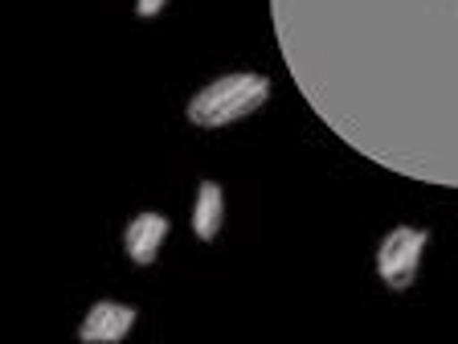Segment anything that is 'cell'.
<instances>
[{"instance_id":"277c9868","label":"cell","mask_w":458,"mask_h":344,"mask_svg":"<svg viewBox=\"0 0 458 344\" xmlns=\"http://www.w3.org/2000/svg\"><path fill=\"white\" fill-rule=\"evenodd\" d=\"M135 320H140V312H135L131 304H119V299H98L90 312H86V320L78 324V340L82 344H119L131 336Z\"/></svg>"},{"instance_id":"5b68a950","label":"cell","mask_w":458,"mask_h":344,"mask_svg":"<svg viewBox=\"0 0 458 344\" xmlns=\"http://www.w3.org/2000/svg\"><path fill=\"white\" fill-rule=\"evenodd\" d=\"M168 218L164 213H135L123 229V250L131 258L135 267H152L156 258H160V246L168 242Z\"/></svg>"},{"instance_id":"8992f818","label":"cell","mask_w":458,"mask_h":344,"mask_svg":"<svg viewBox=\"0 0 458 344\" xmlns=\"http://www.w3.org/2000/svg\"><path fill=\"white\" fill-rule=\"evenodd\" d=\"M221 221H225V193L217 181H200L192 201V234L200 242H213L221 234Z\"/></svg>"},{"instance_id":"52a82bcc","label":"cell","mask_w":458,"mask_h":344,"mask_svg":"<svg viewBox=\"0 0 458 344\" xmlns=\"http://www.w3.org/2000/svg\"><path fill=\"white\" fill-rule=\"evenodd\" d=\"M168 9V0H135V17H160V13Z\"/></svg>"},{"instance_id":"3957f363","label":"cell","mask_w":458,"mask_h":344,"mask_svg":"<svg viewBox=\"0 0 458 344\" xmlns=\"http://www.w3.org/2000/svg\"><path fill=\"white\" fill-rule=\"evenodd\" d=\"M426 246H429V229L418 226H397L385 234L381 246H377V275L385 279L389 291H410L418 283Z\"/></svg>"},{"instance_id":"6da1fadb","label":"cell","mask_w":458,"mask_h":344,"mask_svg":"<svg viewBox=\"0 0 458 344\" xmlns=\"http://www.w3.org/2000/svg\"><path fill=\"white\" fill-rule=\"evenodd\" d=\"M275 25H278V49H283L286 66H291V78L311 74L307 82H299L311 103H319L332 86H340L369 57H377L369 66V82H360L352 95L327 115V124L335 127L344 115L369 95L372 86L381 82L385 70H397V62L426 38L429 25H434V41L418 57V66L410 70V78L401 82V95L410 90L413 74L429 66V57H434V82H438L450 38H458V0H307V4H278ZM434 82H429V90H434Z\"/></svg>"},{"instance_id":"7a4b0ae2","label":"cell","mask_w":458,"mask_h":344,"mask_svg":"<svg viewBox=\"0 0 458 344\" xmlns=\"http://www.w3.org/2000/svg\"><path fill=\"white\" fill-rule=\"evenodd\" d=\"M270 99V78L258 70H233V74L213 78L209 86H200L189 99V124L205 127V132H221V127L238 124L258 107H267Z\"/></svg>"}]
</instances>
